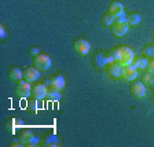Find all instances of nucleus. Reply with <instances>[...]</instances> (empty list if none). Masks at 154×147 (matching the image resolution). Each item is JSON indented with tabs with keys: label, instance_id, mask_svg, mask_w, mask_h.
Here are the masks:
<instances>
[{
	"label": "nucleus",
	"instance_id": "nucleus-1",
	"mask_svg": "<svg viewBox=\"0 0 154 147\" xmlns=\"http://www.w3.org/2000/svg\"><path fill=\"white\" fill-rule=\"evenodd\" d=\"M114 61L117 62L119 65H121L122 67L124 66H128V65L132 63V61H134V51H132L131 48L128 47H119L117 50L114 51Z\"/></svg>",
	"mask_w": 154,
	"mask_h": 147
},
{
	"label": "nucleus",
	"instance_id": "nucleus-11",
	"mask_svg": "<svg viewBox=\"0 0 154 147\" xmlns=\"http://www.w3.org/2000/svg\"><path fill=\"white\" fill-rule=\"evenodd\" d=\"M107 73H109V76L112 77H121V73H122V66L121 65H119L117 62H114V63H109L107 65Z\"/></svg>",
	"mask_w": 154,
	"mask_h": 147
},
{
	"label": "nucleus",
	"instance_id": "nucleus-9",
	"mask_svg": "<svg viewBox=\"0 0 154 147\" xmlns=\"http://www.w3.org/2000/svg\"><path fill=\"white\" fill-rule=\"evenodd\" d=\"M38 77H40V70H38L37 67H35V66H29V67H26L25 70H23V80L29 81V83L37 80Z\"/></svg>",
	"mask_w": 154,
	"mask_h": 147
},
{
	"label": "nucleus",
	"instance_id": "nucleus-3",
	"mask_svg": "<svg viewBox=\"0 0 154 147\" xmlns=\"http://www.w3.org/2000/svg\"><path fill=\"white\" fill-rule=\"evenodd\" d=\"M33 65L38 70H48L51 67V58L45 54H37L33 58Z\"/></svg>",
	"mask_w": 154,
	"mask_h": 147
},
{
	"label": "nucleus",
	"instance_id": "nucleus-20",
	"mask_svg": "<svg viewBox=\"0 0 154 147\" xmlns=\"http://www.w3.org/2000/svg\"><path fill=\"white\" fill-rule=\"evenodd\" d=\"M146 70H147L149 73L154 74V58L149 61V63H147V69H146Z\"/></svg>",
	"mask_w": 154,
	"mask_h": 147
},
{
	"label": "nucleus",
	"instance_id": "nucleus-19",
	"mask_svg": "<svg viewBox=\"0 0 154 147\" xmlns=\"http://www.w3.org/2000/svg\"><path fill=\"white\" fill-rule=\"evenodd\" d=\"M153 81H154V74H151V73H146L143 76V84L146 85V84H153Z\"/></svg>",
	"mask_w": 154,
	"mask_h": 147
},
{
	"label": "nucleus",
	"instance_id": "nucleus-8",
	"mask_svg": "<svg viewBox=\"0 0 154 147\" xmlns=\"http://www.w3.org/2000/svg\"><path fill=\"white\" fill-rule=\"evenodd\" d=\"M48 88L45 84H36L35 87H32V98L33 99H44L47 96Z\"/></svg>",
	"mask_w": 154,
	"mask_h": 147
},
{
	"label": "nucleus",
	"instance_id": "nucleus-21",
	"mask_svg": "<svg viewBox=\"0 0 154 147\" xmlns=\"http://www.w3.org/2000/svg\"><path fill=\"white\" fill-rule=\"evenodd\" d=\"M144 55H146V57H154V48L147 47L146 50H144Z\"/></svg>",
	"mask_w": 154,
	"mask_h": 147
},
{
	"label": "nucleus",
	"instance_id": "nucleus-15",
	"mask_svg": "<svg viewBox=\"0 0 154 147\" xmlns=\"http://www.w3.org/2000/svg\"><path fill=\"white\" fill-rule=\"evenodd\" d=\"M21 139H22L23 144H26V146H33V144H36L35 138H33V133L32 132H29V131L23 132V133L21 135Z\"/></svg>",
	"mask_w": 154,
	"mask_h": 147
},
{
	"label": "nucleus",
	"instance_id": "nucleus-17",
	"mask_svg": "<svg viewBox=\"0 0 154 147\" xmlns=\"http://www.w3.org/2000/svg\"><path fill=\"white\" fill-rule=\"evenodd\" d=\"M45 98H47V99H50V100H58V99H61V93H59V91H58V90L50 88Z\"/></svg>",
	"mask_w": 154,
	"mask_h": 147
},
{
	"label": "nucleus",
	"instance_id": "nucleus-2",
	"mask_svg": "<svg viewBox=\"0 0 154 147\" xmlns=\"http://www.w3.org/2000/svg\"><path fill=\"white\" fill-rule=\"evenodd\" d=\"M112 33L116 36V37H122L124 35H127L128 32V22H127V17H119V18H114L112 23Z\"/></svg>",
	"mask_w": 154,
	"mask_h": 147
},
{
	"label": "nucleus",
	"instance_id": "nucleus-7",
	"mask_svg": "<svg viewBox=\"0 0 154 147\" xmlns=\"http://www.w3.org/2000/svg\"><path fill=\"white\" fill-rule=\"evenodd\" d=\"M129 92H131V95L134 96V98L142 99V98L146 95V87H144L143 83L136 81V83H134L131 87H129Z\"/></svg>",
	"mask_w": 154,
	"mask_h": 147
},
{
	"label": "nucleus",
	"instance_id": "nucleus-5",
	"mask_svg": "<svg viewBox=\"0 0 154 147\" xmlns=\"http://www.w3.org/2000/svg\"><path fill=\"white\" fill-rule=\"evenodd\" d=\"M74 51L80 55H87L91 51V44L84 38H77L74 40Z\"/></svg>",
	"mask_w": 154,
	"mask_h": 147
},
{
	"label": "nucleus",
	"instance_id": "nucleus-10",
	"mask_svg": "<svg viewBox=\"0 0 154 147\" xmlns=\"http://www.w3.org/2000/svg\"><path fill=\"white\" fill-rule=\"evenodd\" d=\"M113 18H119V17L124 15V6H122L120 2H113L109 6V13Z\"/></svg>",
	"mask_w": 154,
	"mask_h": 147
},
{
	"label": "nucleus",
	"instance_id": "nucleus-12",
	"mask_svg": "<svg viewBox=\"0 0 154 147\" xmlns=\"http://www.w3.org/2000/svg\"><path fill=\"white\" fill-rule=\"evenodd\" d=\"M48 84L51 85V88L58 91H62L65 88V78L62 76H54L51 80L48 81Z\"/></svg>",
	"mask_w": 154,
	"mask_h": 147
},
{
	"label": "nucleus",
	"instance_id": "nucleus-4",
	"mask_svg": "<svg viewBox=\"0 0 154 147\" xmlns=\"http://www.w3.org/2000/svg\"><path fill=\"white\" fill-rule=\"evenodd\" d=\"M15 92L19 98H29L32 95V87H30V83L26 80H19L18 84H17V88H15Z\"/></svg>",
	"mask_w": 154,
	"mask_h": 147
},
{
	"label": "nucleus",
	"instance_id": "nucleus-22",
	"mask_svg": "<svg viewBox=\"0 0 154 147\" xmlns=\"http://www.w3.org/2000/svg\"><path fill=\"white\" fill-rule=\"evenodd\" d=\"M30 54H32L33 57H36V55L38 54V50L37 48H30Z\"/></svg>",
	"mask_w": 154,
	"mask_h": 147
},
{
	"label": "nucleus",
	"instance_id": "nucleus-6",
	"mask_svg": "<svg viewBox=\"0 0 154 147\" xmlns=\"http://www.w3.org/2000/svg\"><path fill=\"white\" fill-rule=\"evenodd\" d=\"M139 77V72L138 69H135L134 66L128 65V66L122 67V73H121V78L125 81H134Z\"/></svg>",
	"mask_w": 154,
	"mask_h": 147
},
{
	"label": "nucleus",
	"instance_id": "nucleus-25",
	"mask_svg": "<svg viewBox=\"0 0 154 147\" xmlns=\"http://www.w3.org/2000/svg\"><path fill=\"white\" fill-rule=\"evenodd\" d=\"M153 102H154V98H153Z\"/></svg>",
	"mask_w": 154,
	"mask_h": 147
},
{
	"label": "nucleus",
	"instance_id": "nucleus-16",
	"mask_svg": "<svg viewBox=\"0 0 154 147\" xmlns=\"http://www.w3.org/2000/svg\"><path fill=\"white\" fill-rule=\"evenodd\" d=\"M140 21H142L140 15L136 14V13H132V14H129V15L127 17V22H128L129 26H138L139 23H140Z\"/></svg>",
	"mask_w": 154,
	"mask_h": 147
},
{
	"label": "nucleus",
	"instance_id": "nucleus-13",
	"mask_svg": "<svg viewBox=\"0 0 154 147\" xmlns=\"http://www.w3.org/2000/svg\"><path fill=\"white\" fill-rule=\"evenodd\" d=\"M7 77H8L10 81H19V80H22L23 73L19 70L18 67H11L8 70V73H7Z\"/></svg>",
	"mask_w": 154,
	"mask_h": 147
},
{
	"label": "nucleus",
	"instance_id": "nucleus-24",
	"mask_svg": "<svg viewBox=\"0 0 154 147\" xmlns=\"http://www.w3.org/2000/svg\"><path fill=\"white\" fill-rule=\"evenodd\" d=\"M11 146H23V144H21V143H18V142H14Z\"/></svg>",
	"mask_w": 154,
	"mask_h": 147
},
{
	"label": "nucleus",
	"instance_id": "nucleus-14",
	"mask_svg": "<svg viewBox=\"0 0 154 147\" xmlns=\"http://www.w3.org/2000/svg\"><path fill=\"white\" fill-rule=\"evenodd\" d=\"M147 63H149V61L146 58H134L131 66H134L138 70H144V69H147Z\"/></svg>",
	"mask_w": 154,
	"mask_h": 147
},
{
	"label": "nucleus",
	"instance_id": "nucleus-23",
	"mask_svg": "<svg viewBox=\"0 0 154 147\" xmlns=\"http://www.w3.org/2000/svg\"><path fill=\"white\" fill-rule=\"evenodd\" d=\"M0 36H2V37H4V36H6V33H4V28H3V26L0 28Z\"/></svg>",
	"mask_w": 154,
	"mask_h": 147
},
{
	"label": "nucleus",
	"instance_id": "nucleus-18",
	"mask_svg": "<svg viewBox=\"0 0 154 147\" xmlns=\"http://www.w3.org/2000/svg\"><path fill=\"white\" fill-rule=\"evenodd\" d=\"M113 21H114V18H113L110 14H106V15H103V18H102L103 25H106V26H112Z\"/></svg>",
	"mask_w": 154,
	"mask_h": 147
}]
</instances>
